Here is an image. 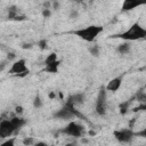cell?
<instances>
[{"label":"cell","mask_w":146,"mask_h":146,"mask_svg":"<svg viewBox=\"0 0 146 146\" xmlns=\"http://www.w3.org/2000/svg\"><path fill=\"white\" fill-rule=\"evenodd\" d=\"M114 38H119V39H122L124 41H136V40H140V39H145L146 38V30L140 24L133 23L124 32L115 34Z\"/></svg>","instance_id":"cell-1"},{"label":"cell","mask_w":146,"mask_h":146,"mask_svg":"<svg viewBox=\"0 0 146 146\" xmlns=\"http://www.w3.org/2000/svg\"><path fill=\"white\" fill-rule=\"evenodd\" d=\"M103 30H104V27L100 25H88L86 27L75 30L72 33L86 42H94L96 40V38L103 32Z\"/></svg>","instance_id":"cell-2"},{"label":"cell","mask_w":146,"mask_h":146,"mask_svg":"<svg viewBox=\"0 0 146 146\" xmlns=\"http://www.w3.org/2000/svg\"><path fill=\"white\" fill-rule=\"evenodd\" d=\"M62 133L70 136V137L80 138L84 135V128L80 123H78L75 121H71L67 123V125L64 129H62Z\"/></svg>","instance_id":"cell-3"},{"label":"cell","mask_w":146,"mask_h":146,"mask_svg":"<svg viewBox=\"0 0 146 146\" xmlns=\"http://www.w3.org/2000/svg\"><path fill=\"white\" fill-rule=\"evenodd\" d=\"M106 98H107V90L105 89V87H103L100 88L96 100V113L98 115L103 116L106 114Z\"/></svg>","instance_id":"cell-4"},{"label":"cell","mask_w":146,"mask_h":146,"mask_svg":"<svg viewBox=\"0 0 146 146\" xmlns=\"http://www.w3.org/2000/svg\"><path fill=\"white\" fill-rule=\"evenodd\" d=\"M9 72H10L11 74L17 75V76H19V75H26V74L29 73V68H27V66H26V60L23 59V58L15 60V62L11 64Z\"/></svg>","instance_id":"cell-5"},{"label":"cell","mask_w":146,"mask_h":146,"mask_svg":"<svg viewBox=\"0 0 146 146\" xmlns=\"http://www.w3.org/2000/svg\"><path fill=\"white\" fill-rule=\"evenodd\" d=\"M133 136H135V132L130 129H121V130H115L114 131L115 139L120 143H123V144L130 143L132 140Z\"/></svg>","instance_id":"cell-6"},{"label":"cell","mask_w":146,"mask_h":146,"mask_svg":"<svg viewBox=\"0 0 146 146\" xmlns=\"http://www.w3.org/2000/svg\"><path fill=\"white\" fill-rule=\"evenodd\" d=\"M16 131L10 120H3L0 123V137H9L13 132Z\"/></svg>","instance_id":"cell-7"},{"label":"cell","mask_w":146,"mask_h":146,"mask_svg":"<svg viewBox=\"0 0 146 146\" xmlns=\"http://www.w3.org/2000/svg\"><path fill=\"white\" fill-rule=\"evenodd\" d=\"M145 3H146V0H123L121 9L122 11H130L137 7L144 6Z\"/></svg>","instance_id":"cell-8"},{"label":"cell","mask_w":146,"mask_h":146,"mask_svg":"<svg viewBox=\"0 0 146 146\" xmlns=\"http://www.w3.org/2000/svg\"><path fill=\"white\" fill-rule=\"evenodd\" d=\"M122 86V76H116V78H113L111 79L107 84L105 86V89L107 91H111V92H115L117 91Z\"/></svg>","instance_id":"cell-9"},{"label":"cell","mask_w":146,"mask_h":146,"mask_svg":"<svg viewBox=\"0 0 146 146\" xmlns=\"http://www.w3.org/2000/svg\"><path fill=\"white\" fill-rule=\"evenodd\" d=\"M86 102V95L83 92H76L68 97L67 103L71 105H81Z\"/></svg>","instance_id":"cell-10"},{"label":"cell","mask_w":146,"mask_h":146,"mask_svg":"<svg viewBox=\"0 0 146 146\" xmlns=\"http://www.w3.org/2000/svg\"><path fill=\"white\" fill-rule=\"evenodd\" d=\"M8 18L9 19H23L24 16H19V8L15 5H11L7 8Z\"/></svg>","instance_id":"cell-11"},{"label":"cell","mask_w":146,"mask_h":146,"mask_svg":"<svg viewBox=\"0 0 146 146\" xmlns=\"http://www.w3.org/2000/svg\"><path fill=\"white\" fill-rule=\"evenodd\" d=\"M59 65H60L59 59H57V60H55L50 64H47V65H44V72L50 73V74H56L59 71Z\"/></svg>","instance_id":"cell-12"},{"label":"cell","mask_w":146,"mask_h":146,"mask_svg":"<svg viewBox=\"0 0 146 146\" xmlns=\"http://www.w3.org/2000/svg\"><path fill=\"white\" fill-rule=\"evenodd\" d=\"M10 122L13 123V125H14V128H15V130H18V129H21L24 124H25V120L23 119V117H21V116H14L13 119H10Z\"/></svg>","instance_id":"cell-13"},{"label":"cell","mask_w":146,"mask_h":146,"mask_svg":"<svg viewBox=\"0 0 146 146\" xmlns=\"http://www.w3.org/2000/svg\"><path fill=\"white\" fill-rule=\"evenodd\" d=\"M130 50H131V44L129 43V41H124L123 43L119 44V47H117V51H119L120 54H122V55L129 54Z\"/></svg>","instance_id":"cell-14"},{"label":"cell","mask_w":146,"mask_h":146,"mask_svg":"<svg viewBox=\"0 0 146 146\" xmlns=\"http://www.w3.org/2000/svg\"><path fill=\"white\" fill-rule=\"evenodd\" d=\"M57 59H58L57 54H56V52H50V54L47 55V57L44 58V65L50 64V63H52V62H55V60H57Z\"/></svg>","instance_id":"cell-15"},{"label":"cell","mask_w":146,"mask_h":146,"mask_svg":"<svg viewBox=\"0 0 146 146\" xmlns=\"http://www.w3.org/2000/svg\"><path fill=\"white\" fill-rule=\"evenodd\" d=\"M42 105H43V102H42L41 97H40L39 95H36V96L34 97V99H33V107L38 110V108H41Z\"/></svg>","instance_id":"cell-16"},{"label":"cell","mask_w":146,"mask_h":146,"mask_svg":"<svg viewBox=\"0 0 146 146\" xmlns=\"http://www.w3.org/2000/svg\"><path fill=\"white\" fill-rule=\"evenodd\" d=\"M89 52H90L94 57H97V56L99 55V52H100V49H99L98 46H91V47L89 48Z\"/></svg>","instance_id":"cell-17"},{"label":"cell","mask_w":146,"mask_h":146,"mask_svg":"<svg viewBox=\"0 0 146 146\" xmlns=\"http://www.w3.org/2000/svg\"><path fill=\"white\" fill-rule=\"evenodd\" d=\"M79 17V11L76 10V9H72L71 11H70V14H68V18H71V19H76Z\"/></svg>","instance_id":"cell-18"},{"label":"cell","mask_w":146,"mask_h":146,"mask_svg":"<svg viewBox=\"0 0 146 146\" xmlns=\"http://www.w3.org/2000/svg\"><path fill=\"white\" fill-rule=\"evenodd\" d=\"M41 14H42V16H43L44 18H49V17L51 16V9H49V8H43Z\"/></svg>","instance_id":"cell-19"},{"label":"cell","mask_w":146,"mask_h":146,"mask_svg":"<svg viewBox=\"0 0 146 146\" xmlns=\"http://www.w3.org/2000/svg\"><path fill=\"white\" fill-rule=\"evenodd\" d=\"M38 46H39V48H40L41 50H44V49L47 48V40H46V39L40 40V41L38 42Z\"/></svg>","instance_id":"cell-20"},{"label":"cell","mask_w":146,"mask_h":146,"mask_svg":"<svg viewBox=\"0 0 146 146\" xmlns=\"http://www.w3.org/2000/svg\"><path fill=\"white\" fill-rule=\"evenodd\" d=\"M60 7V3L58 0H51V8L55 9V10H58Z\"/></svg>","instance_id":"cell-21"},{"label":"cell","mask_w":146,"mask_h":146,"mask_svg":"<svg viewBox=\"0 0 146 146\" xmlns=\"http://www.w3.org/2000/svg\"><path fill=\"white\" fill-rule=\"evenodd\" d=\"M23 144L24 145H34L35 144V140L33 139V138H25V139H23Z\"/></svg>","instance_id":"cell-22"},{"label":"cell","mask_w":146,"mask_h":146,"mask_svg":"<svg viewBox=\"0 0 146 146\" xmlns=\"http://www.w3.org/2000/svg\"><path fill=\"white\" fill-rule=\"evenodd\" d=\"M23 112H24V108H23L21 105H18V106H16V107H15V113H16V115L21 116V115L23 114Z\"/></svg>","instance_id":"cell-23"},{"label":"cell","mask_w":146,"mask_h":146,"mask_svg":"<svg viewBox=\"0 0 146 146\" xmlns=\"http://www.w3.org/2000/svg\"><path fill=\"white\" fill-rule=\"evenodd\" d=\"M48 97H49V99H55L56 98V92L55 91H50L48 94Z\"/></svg>","instance_id":"cell-24"},{"label":"cell","mask_w":146,"mask_h":146,"mask_svg":"<svg viewBox=\"0 0 146 146\" xmlns=\"http://www.w3.org/2000/svg\"><path fill=\"white\" fill-rule=\"evenodd\" d=\"M15 143H14V139H10V140H6V141H3L2 143V145H10V146H13Z\"/></svg>","instance_id":"cell-25"},{"label":"cell","mask_w":146,"mask_h":146,"mask_svg":"<svg viewBox=\"0 0 146 146\" xmlns=\"http://www.w3.org/2000/svg\"><path fill=\"white\" fill-rule=\"evenodd\" d=\"M31 47H32V46H31V43H24V44L22 46V48H23V49H30Z\"/></svg>","instance_id":"cell-26"}]
</instances>
